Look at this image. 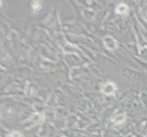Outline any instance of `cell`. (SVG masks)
<instances>
[{
  "label": "cell",
  "instance_id": "1",
  "mask_svg": "<svg viewBox=\"0 0 147 137\" xmlns=\"http://www.w3.org/2000/svg\"><path fill=\"white\" fill-rule=\"evenodd\" d=\"M113 90H114V86H113V83H107V84H106V85L104 86V91H103V92L109 94V93H111V92H113Z\"/></svg>",
  "mask_w": 147,
  "mask_h": 137
},
{
  "label": "cell",
  "instance_id": "2",
  "mask_svg": "<svg viewBox=\"0 0 147 137\" xmlns=\"http://www.w3.org/2000/svg\"><path fill=\"white\" fill-rule=\"evenodd\" d=\"M127 11V7L124 6V5H120L117 7V12L118 13H125Z\"/></svg>",
  "mask_w": 147,
  "mask_h": 137
},
{
  "label": "cell",
  "instance_id": "3",
  "mask_svg": "<svg viewBox=\"0 0 147 137\" xmlns=\"http://www.w3.org/2000/svg\"><path fill=\"white\" fill-rule=\"evenodd\" d=\"M9 137H21V135H20L18 133H17V132H15V133L11 134V135H10Z\"/></svg>",
  "mask_w": 147,
  "mask_h": 137
}]
</instances>
